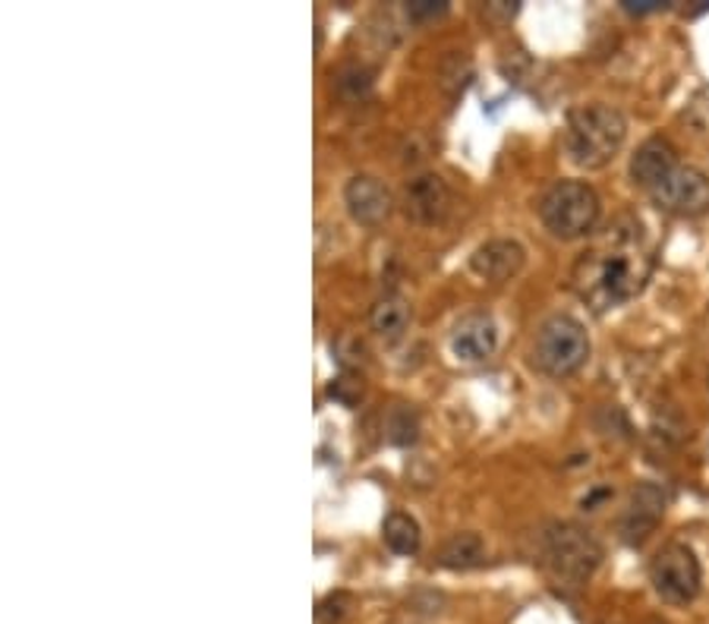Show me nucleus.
Masks as SVG:
<instances>
[{"label": "nucleus", "instance_id": "1", "mask_svg": "<svg viewBox=\"0 0 709 624\" xmlns=\"http://www.w3.org/2000/svg\"><path fill=\"white\" fill-rule=\"evenodd\" d=\"M649 259L634 247V237L618 240L615 250H593L574 269V288L596 312L622 306L644 291Z\"/></svg>", "mask_w": 709, "mask_h": 624}, {"label": "nucleus", "instance_id": "4", "mask_svg": "<svg viewBox=\"0 0 709 624\" xmlns=\"http://www.w3.org/2000/svg\"><path fill=\"white\" fill-rule=\"evenodd\" d=\"M586 356H590V337L574 315L545 319L533 347V360L545 375H555V378L574 375L586 363Z\"/></svg>", "mask_w": 709, "mask_h": 624}, {"label": "nucleus", "instance_id": "2", "mask_svg": "<svg viewBox=\"0 0 709 624\" xmlns=\"http://www.w3.org/2000/svg\"><path fill=\"white\" fill-rule=\"evenodd\" d=\"M625 117L608 104H586L571 114L564 133V152L577 167H605L625 146Z\"/></svg>", "mask_w": 709, "mask_h": 624}, {"label": "nucleus", "instance_id": "20", "mask_svg": "<svg viewBox=\"0 0 709 624\" xmlns=\"http://www.w3.org/2000/svg\"><path fill=\"white\" fill-rule=\"evenodd\" d=\"M351 596L347 593H332V596H325L322 603H319V612H315V618L319 624H341L347 618V612H351Z\"/></svg>", "mask_w": 709, "mask_h": 624}, {"label": "nucleus", "instance_id": "18", "mask_svg": "<svg viewBox=\"0 0 709 624\" xmlns=\"http://www.w3.org/2000/svg\"><path fill=\"white\" fill-rule=\"evenodd\" d=\"M369 89H373V73L363 70V66H347V70L337 76V92H341V98H347V102L366 98Z\"/></svg>", "mask_w": 709, "mask_h": 624}, {"label": "nucleus", "instance_id": "14", "mask_svg": "<svg viewBox=\"0 0 709 624\" xmlns=\"http://www.w3.org/2000/svg\"><path fill=\"white\" fill-rule=\"evenodd\" d=\"M369 322H373V329H376L385 341H397L400 334L407 332V325H410V306H407V300H400V297H382L373 312H369Z\"/></svg>", "mask_w": 709, "mask_h": 624}, {"label": "nucleus", "instance_id": "8", "mask_svg": "<svg viewBox=\"0 0 709 624\" xmlns=\"http://www.w3.org/2000/svg\"><path fill=\"white\" fill-rule=\"evenodd\" d=\"M404 206L419 225H438L451 208V189L438 174H419L404 189Z\"/></svg>", "mask_w": 709, "mask_h": 624}, {"label": "nucleus", "instance_id": "12", "mask_svg": "<svg viewBox=\"0 0 709 624\" xmlns=\"http://www.w3.org/2000/svg\"><path fill=\"white\" fill-rule=\"evenodd\" d=\"M663 511H666V496L663 489L649 486L644 482L634 496H630V505H627L625 518H622V537L627 542H644L656 530V523L663 520Z\"/></svg>", "mask_w": 709, "mask_h": 624}, {"label": "nucleus", "instance_id": "17", "mask_svg": "<svg viewBox=\"0 0 709 624\" xmlns=\"http://www.w3.org/2000/svg\"><path fill=\"white\" fill-rule=\"evenodd\" d=\"M419 438V416L410 410V407H404V404H397L392 416H388V441H395V445H414Z\"/></svg>", "mask_w": 709, "mask_h": 624}, {"label": "nucleus", "instance_id": "7", "mask_svg": "<svg viewBox=\"0 0 709 624\" xmlns=\"http://www.w3.org/2000/svg\"><path fill=\"white\" fill-rule=\"evenodd\" d=\"M649 196L663 211L681 215V218H697V215L709 211V177L697 167L678 165Z\"/></svg>", "mask_w": 709, "mask_h": 624}, {"label": "nucleus", "instance_id": "10", "mask_svg": "<svg viewBox=\"0 0 709 624\" xmlns=\"http://www.w3.org/2000/svg\"><path fill=\"white\" fill-rule=\"evenodd\" d=\"M496 344H499V329H496L492 315H486V312L463 315L451 334V351L467 363H480L486 356H492Z\"/></svg>", "mask_w": 709, "mask_h": 624}, {"label": "nucleus", "instance_id": "3", "mask_svg": "<svg viewBox=\"0 0 709 624\" xmlns=\"http://www.w3.org/2000/svg\"><path fill=\"white\" fill-rule=\"evenodd\" d=\"M540 218L555 237L562 240H577L599 221V196L596 189L586 187L581 180H559L555 187L545 189L540 199Z\"/></svg>", "mask_w": 709, "mask_h": 624}, {"label": "nucleus", "instance_id": "5", "mask_svg": "<svg viewBox=\"0 0 709 624\" xmlns=\"http://www.w3.org/2000/svg\"><path fill=\"white\" fill-rule=\"evenodd\" d=\"M545 555L555 578L567 583H584L603 562V545L584 527L559 523L545 537Z\"/></svg>", "mask_w": 709, "mask_h": 624}, {"label": "nucleus", "instance_id": "16", "mask_svg": "<svg viewBox=\"0 0 709 624\" xmlns=\"http://www.w3.org/2000/svg\"><path fill=\"white\" fill-rule=\"evenodd\" d=\"M382 537H385V545L397 555H414L419 549V523L410 514L395 511L382 523Z\"/></svg>", "mask_w": 709, "mask_h": 624}, {"label": "nucleus", "instance_id": "19", "mask_svg": "<svg viewBox=\"0 0 709 624\" xmlns=\"http://www.w3.org/2000/svg\"><path fill=\"white\" fill-rule=\"evenodd\" d=\"M363 388H366V385H363V375L347 370V373H341L337 378H334L329 392H332L334 401H341L344 407H354L356 401L363 397Z\"/></svg>", "mask_w": 709, "mask_h": 624}, {"label": "nucleus", "instance_id": "6", "mask_svg": "<svg viewBox=\"0 0 709 624\" xmlns=\"http://www.w3.org/2000/svg\"><path fill=\"white\" fill-rule=\"evenodd\" d=\"M649 581L653 590L671 605H688L697 600L700 583H703V571L694 555V549L685 542H668L656 552V559L649 564Z\"/></svg>", "mask_w": 709, "mask_h": 624}, {"label": "nucleus", "instance_id": "21", "mask_svg": "<svg viewBox=\"0 0 709 624\" xmlns=\"http://www.w3.org/2000/svg\"><path fill=\"white\" fill-rule=\"evenodd\" d=\"M448 13V3L445 0H410L407 3V17L414 22H432L438 17Z\"/></svg>", "mask_w": 709, "mask_h": 624}, {"label": "nucleus", "instance_id": "15", "mask_svg": "<svg viewBox=\"0 0 709 624\" xmlns=\"http://www.w3.org/2000/svg\"><path fill=\"white\" fill-rule=\"evenodd\" d=\"M486 559V545L477 533H458L441 545L438 552V562L451 571H467V568H477Z\"/></svg>", "mask_w": 709, "mask_h": 624}, {"label": "nucleus", "instance_id": "9", "mask_svg": "<svg viewBox=\"0 0 709 624\" xmlns=\"http://www.w3.org/2000/svg\"><path fill=\"white\" fill-rule=\"evenodd\" d=\"M523 259H526V252H523L518 240L499 237V240L482 243L480 250L473 252L470 269L477 271L482 281H489V284H504V281H511L523 269Z\"/></svg>", "mask_w": 709, "mask_h": 624}, {"label": "nucleus", "instance_id": "11", "mask_svg": "<svg viewBox=\"0 0 709 624\" xmlns=\"http://www.w3.org/2000/svg\"><path fill=\"white\" fill-rule=\"evenodd\" d=\"M675 167H678L675 146L668 139H663V136H653V139H647L644 146L634 152V158H630V180L637 187L647 189V193H653Z\"/></svg>", "mask_w": 709, "mask_h": 624}, {"label": "nucleus", "instance_id": "13", "mask_svg": "<svg viewBox=\"0 0 709 624\" xmlns=\"http://www.w3.org/2000/svg\"><path fill=\"white\" fill-rule=\"evenodd\" d=\"M344 199L359 225H382L392 211V193L385 189V184H378L376 177H366V174L347 184Z\"/></svg>", "mask_w": 709, "mask_h": 624}]
</instances>
